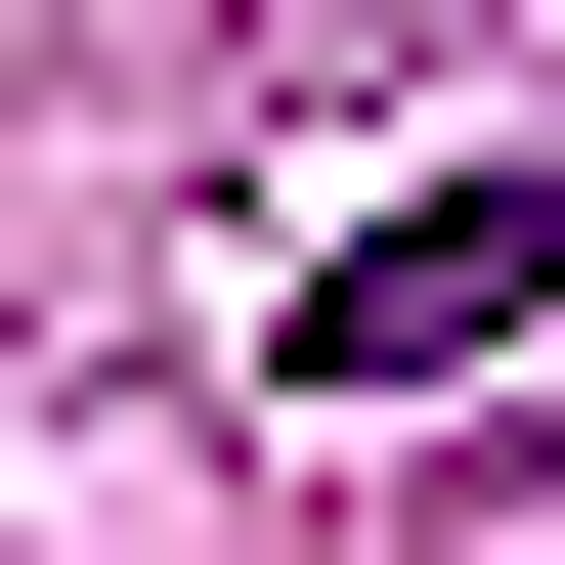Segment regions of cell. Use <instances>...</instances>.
<instances>
[{
  "mask_svg": "<svg viewBox=\"0 0 565 565\" xmlns=\"http://www.w3.org/2000/svg\"><path fill=\"white\" fill-rule=\"evenodd\" d=\"M262 349H305V392H479V349H565V174H392V217H305Z\"/></svg>",
  "mask_w": 565,
  "mask_h": 565,
  "instance_id": "6da1fadb",
  "label": "cell"
}]
</instances>
